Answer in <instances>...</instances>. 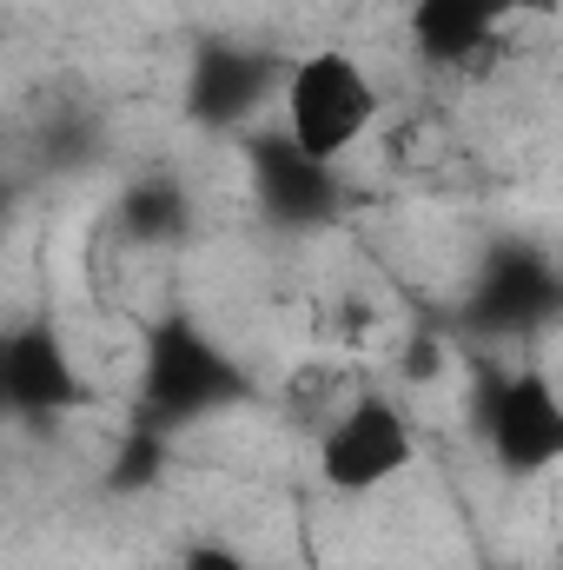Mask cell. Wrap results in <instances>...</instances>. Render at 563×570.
I'll list each match as a JSON object with an SVG mask.
<instances>
[{
    "label": "cell",
    "instance_id": "6",
    "mask_svg": "<svg viewBox=\"0 0 563 570\" xmlns=\"http://www.w3.org/2000/svg\"><path fill=\"white\" fill-rule=\"evenodd\" d=\"M544 0H412L405 27H412V47L437 67H464L471 53H484L517 13H531Z\"/></svg>",
    "mask_w": 563,
    "mask_h": 570
},
{
    "label": "cell",
    "instance_id": "5",
    "mask_svg": "<svg viewBox=\"0 0 563 570\" xmlns=\"http://www.w3.org/2000/svg\"><path fill=\"white\" fill-rule=\"evenodd\" d=\"M80 399L87 392H80L73 352H67V338L53 325H27V332L0 338V405L53 419V412H73Z\"/></svg>",
    "mask_w": 563,
    "mask_h": 570
},
{
    "label": "cell",
    "instance_id": "8",
    "mask_svg": "<svg viewBox=\"0 0 563 570\" xmlns=\"http://www.w3.org/2000/svg\"><path fill=\"white\" fill-rule=\"evenodd\" d=\"M259 94V60H239V53H213L199 73H192V107L206 120H239Z\"/></svg>",
    "mask_w": 563,
    "mask_h": 570
},
{
    "label": "cell",
    "instance_id": "3",
    "mask_svg": "<svg viewBox=\"0 0 563 570\" xmlns=\"http://www.w3.org/2000/svg\"><path fill=\"white\" fill-rule=\"evenodd\" d=\"M140 399H146V412H159V419H192V412H213V405L239 399V372H233V358L199 325L166 318L146 338Z\"/></svg>",
    "mask_w": 563,
    "mask_h": 570
},
{
    "label": "cell",
    "instance_id": "1",
    "mask_svg": "<svg viewBox=\"0 0 563 570\" xmlns=\"http://www.w3.org/2000/svg\"><path fill=\"white\" fill-rule=\"evenodd\" d=\"M378 80L365 73L358 53L345 47H318V53H298L285 67V94H279V134L305 159L318 166H338L352 146L378 127Z\"/></svg>",
    "mask_w": 563,
    "mask_h": 570
},
{
    "label": "cell",
    "instance_id": "9",
    "mask_svg": "<svg viewBox=\"0 0 563 570\" xmlns=\"http://www.w3.org/2000/svg\"><path fill=\"white\" fill-rule=\"evenodd\" d=\"M134 226L146 239H172L179 233V193H140L134 199Z\"/></svg>",
    "mask_w": 563,
    "mask_h": 570
},
{
    "label": "cell",
    "instance_id": "4",
    "mask_svg": "<svg viewBox=\"0 0 563 570\" xmlns=\"http://www.w3.org/2000/svg\"><path fill=\"white\" fill-rule=\"evenodd\" d=\"M484 431H491V451L511 478H537L563 458V405L551 392L544 372H511L497 379L491 405H484Z\"/></svg>",
    "mask_w": 563,
    "mask_h": 570
},
{
    "label": "cell",
    "instance_id": "2",
    "mask_svg": "<svg viewBox=\"0 0 563 570\" xmlns=\"http://www.w3.org/2000/svg\"><path fill=\"white\" fill-rule=\"evenodd\" d=\"M412 458H418V431L405 419V405H392L385 392L352 399L332 425L318 431V478L338 498L385 491L398 471H412Z\"/></svg>",
    "mask_w": 563,
    "mask_h": 570
},
{
    "label": "cell",
    "instance_id": "10",
    "mask_svg": "<svg viewBox=\"0 0 563 570\" xmlns=\"http://www.w3.org/2000/svg\"><path fill=\"white\" fill-rule=\"evenodd\" d=\"M179 570H253V564H246V551H233L219 538H199V544H186Z\"/></svg>",
    "mask_w": 563,
    "mask_h": 570
},
{
    "label": "cell",
    "instance_id": "7",
    "mask_svg": "<svg viewBox=\"0 0 563 570\" xmlns=\"http://www.w3.org/2000/svg\"><path fill=\"white\" fill-rule=\"evenodd\" d=\"M253 159H259V193H266V206H273L279 219H298V226H305V219H325V213H332V199H338L332 166L305 159L285 134L259 140Z\"/></svg>",
    "mask_w": 563,
    "mask_h": 570
}]
</instances>
